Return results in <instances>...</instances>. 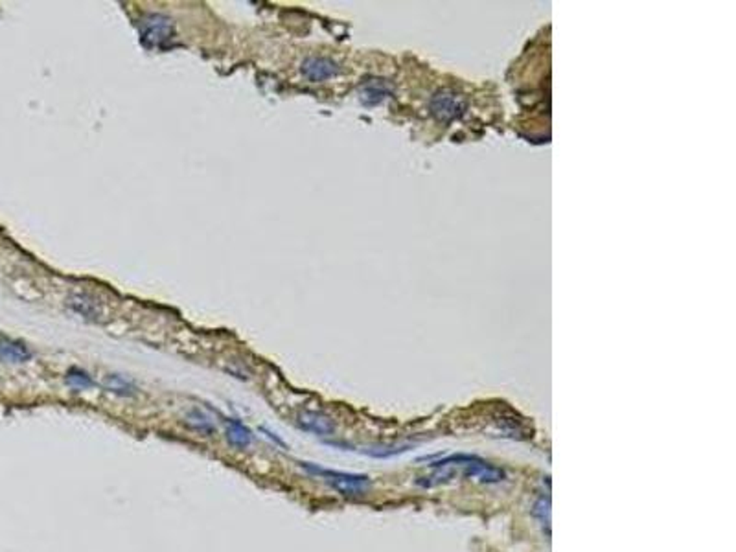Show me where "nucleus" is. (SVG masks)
<instances>
[{
  "label": "nucleus",
  "instance_id": "1",
  "mask_svg": "<svg viewBox=\"0 0 736 552\" xmlns=\"http://www.w3.org/2000/svg\"><path fill=\"white\" fill-rule=\"evenodd\" d=\"M302 470H306L311 475L320 477L331 490H335L337 494L348 499H359L365 497L372 488V479L363 473H348V471L328 470L320 468L313 462H298Z\"/></svg>",
  "mask_w": 736,
  "mask_h": 552
},
{
  "label": "nucleus",
  "instance_id": "2",
  "mask_svg": "<svg viewBox=\"0 0 736 552\" xmlns=\"http://www.w3.org/2000/svg\"><path fill=\"white\" fill-rule=\"evenodd\" d=\"M462 475L466 479H473V481H479L481 484H497L503 483L506 479V473L503 468L499 466H493L486 460H482L481 457H477L473 462L466 466L462 470Z\"/></svg>",
  "mask_w": 736,
  "mask_h": 552
},
{
  "label": "nucleus",
  "instance_id": "3",
  "mask_svg": "<svg viewBox=\"0 0 736 552\" xmlns=\"http://www.w3.org/2000/svg\"><path fill=\"white\" fill-rule=\"evenodd\" d=\"M296 425L300 429L307 431V433H313L317 436H331L335 433V424L330 416H326L322 413H317V411H302L298 416H296Z\"/></svg>",
  "mask_w": 736,
  "mask_h": 552
},
{
  "label": "nucleus",
  "instance_id": "4",
  "mask_svg": "<svg viewBox=\"0 0 736 552\" xmlns=\"http://www.w3.org/2000/svg\"><path fill=\"white\" fill-rule=\"evenodd\" d=\"M300 70L309 82H324V80H330V77L335 76L339 72V67L331 59L309 58L302 63Z\"/></svg>",
  "mask_w": 736,
  "mask_h": 552
},
{
  "label": "nucleus",
  "instance_id": "5",
  "mask_svg": "<svg viewBox=\"0 0 736 552\" xmlns=\"http://www.w3.org/2000/svg\"><path fill=\"white\" fill-rule=\"evenodd\" d=\"M29 359H32V350L26 344L13 339H0V363L21 365Z\"/></svg>",
  "mask_w": 736,
  "mask_h": 552
},
{
  "label": "nucleus",
  "instance_id": "6",
  "mask_svg": "<svg viewBox=\"0 0 736 552\" xmlns=\"http://www.w3.org/2000/svg\"><path fill=\"white\" fill-rule=\"evenodd\" d=\"M225 424H226V429H225L226 442L238 449L249 448L250 444H252V440H254L252 431H250L244 422H239L238 418L226 420Z\"/></svg>",
  "mask_w": 736,
  "mask_h": 552
},
{
  "label": "nucleus",
  "instance_id": "7",
  "mask_svg": "<svg viewBox=\"0 0 736 552\" xmlns=\"http://www.w3.org/2000/svg\"><path fill=\"white\" fill-rule=\"evenodd\" d=\"M102 387H104L107 392L116 396H122V398H131L139 392L136 385L131 381V379L123 378L120 374H109L105 376V379L102 381Z\"/></svg>",
  "mask_w": 736,
  "mask_h": 552
},
{
  "label": "nucleus",
  "instance_id": "8",
  "mask_svg": "<svg viewBox=\"0 0 736 552\" xmlns=\"http://www.w3.org/2000/svg\"><path fill=\"white\" fill-rule=\"evenodd\" d=\"M169 21L168 19H164L161 17V15H153L151 17V21H147V28H145V34H144V41H153L155 45H161V43L164 41V39H168L169 37V32H171V28H169Z\"/></svg>",
  "mask_w": 736,
  "mask_h": 552
},
{
  "label": "nucleus",
  "instance_id": "9",
  "mask_svg": "<svg viewBox=\"0 0 736 552\" xmlns=\"http://www.w3.org/2000/svg\"><path fill=\"white\" fill-rule=\"evenodd\" d=\"M186 425H188L190 429L198 431V433H201V435L204 436H212L215 433L214 422H212L209 414H204L201 409H193V411L186 414Z\"/></svg>",
  "mask_w": 736,
  "mask_h": 552
},
{
  "label": "nucleus",
  "instance_id": "10",
  "mask_svg": "<svg viewBox=\"0 0 736 552\" xmlns=\"http://www.w3.org/2000/svg\"><path fill=\"white\" fill-rule=\"evenodd\" d=\"M64 381H67V385L72 387L74 390H87L94 385L93 378L88 376V372H85V370H82V368H75V366H72L69 372H67Z\"/></svg>",
  "mask_w": 736,
  "mask_h": 552
},
{
  "label": "nucleus",
  "instance_id": "11",
  "mask_svg": "<svg viewBox=\"0 0 736 552\" xmlns=\"http://www.w3.org/2000/svg\"><path fill=\"white\" fill-rule=\"evenodd\" d=\"M409 451V446H370V448L361 449V453L368 455L372 459H390L398 455Z\"/></svg>",
  "mask_w": 736,
  "mask_h": 552
},
{
  "label": "nucleus",
  "instance_id": "12",
  "mask_svg": "<svg viewBox=\"0 0 736 552\" xmlns=\"http://www.w3.org/2000/svg\"><path fill=\"white\" fill-rule=\"evenodd\" d=\"M532 514L538 518V521L543 527H547V532H549V529H551V497L549 495H543V497H539L536 503H534V508H532Z\"/></svg>",
  "mask_w": 736,
  "mask_h": 552
},
{
  "label": "nucleus",
  "instance_id": "13",
  "mask_svg": "<svg viewBox=\"0 0 736 552\" xmlns=\"http://www.w3.org/2000/svg\"><path fill=\"white\" fill-rule=\"evenodd\" d=\"M72 308H74L75 311H80L82 315H85V317H88V315H94L96 306H94L93 302H87L85 297H75L74 300H72Z\"/></svg>",
  "mask_w": 736,
  "mask_h": 552
},
{
  "label": "nucleus",
  "instance_id": "14",
  "mask_svg": "<svg viewBox=\"0 0 736 552\" xmlns=\"http://www.w3.org/2000/svg\"><path fill=\"white\" fill-rule=\"evenodd\" d=\"M261 431H263V433H265V435H267V436H269V438H271V440H274V442H276V444H278V446H282V448H285V444H284V442L280 440L278 436H274V435H273V433H271V431H267V429H265V427H261Z\"/></svg>",
  "mask_w": 736,
  "mask_h": 552
}]
</instances>
